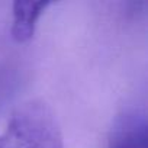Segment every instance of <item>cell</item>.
Returning a JSON list of instances; mask_svg holds the SVG:
<instances>
[{
	"mask_svg": "<svg viewBox=\"0 0 148 148\" xmlns=\"http://www.w3.org/2000/svg\"><path fill=\"white\" fill-rule=\"evenodd\" d=\"M0 148H64L62 132L49 105L31 99L18 106L0 134Z\"/></svg>",
	"mask_w": 148,
	"mask_h": 148,
	"instance_id": "cell-1",
	"label": "cell"
},
{
	"mask_svg": "<svg viewBox=\"0 0 148 148\" xmlns=\"http://www.w3.org/2000/svg\"><path fill=\"white\" fill-rule=\"evenodd\" d=\"M108 148H148V122L144 109L131 106L115 116Z\"/></svg>",
	"mask_w": 148,
	"mask_h": 148,
	"instance_id": "cell-2",
	"label": "cell"
},
{
	"mask_svg": "<svg viewBox=\"0 0 148 148\" xmlns=\"http://www.w3.org/2000/svg\"><path fill=\"white\" fill-rule=\"evenodd\" d=\"M51 6L49 2H32L18 0L12 5V28L10 34L13 41L25 44L34 38L36 25L45 9Z\"/></svg>",
	"mask_w": 148,
	"mask_h": 148,
	"instance_id": "cell-3",
	"label": "cell"
},
{
	"mask_svg": "<svg viewBox=\"0 0 148 148\" xmlns=\"http://www.w3.org/2000/svg\"><path fill=\"white\" fill-rule=\"evenodd\" d=\"M16 79L12 67L0 64V108L5 106L8 100H10Z\"/></svg>",
	"mask_w": 148,
	"mask_h": 148,
	"instance_id": "cell-4",
	"label": "cell"
}]
</instances>
